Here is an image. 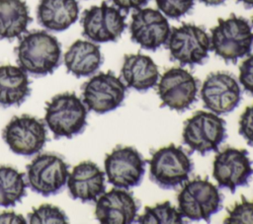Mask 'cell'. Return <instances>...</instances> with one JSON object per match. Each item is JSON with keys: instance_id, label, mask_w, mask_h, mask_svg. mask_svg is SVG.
<instances>
[{"instance_id": "obj_1", "label": "cell", "mask_w": 253, "mask_h": 224, "mask_svg": "<svg viewBox=\"0 0 253 224\" xmlns=\"http://www.w3.org/2000/svg\"><path fill=\"white\" fill-rule=\"evenodd\" d=\"M15 51L19 66L35 76L51 74L60 64V43L44 31H33L21 37Z\"/></svg>"}, {"instance_id": "obj_2", "label": "cell", "mask_w": 253, "mask_h": 224, "mask_svg": "<svg viewBox=\"0 0 253 224\" xmlns=\"http://www.w3.org/2000/svg\"><path fill=\"white\" fill-rule=\"evenodd\" d=\"M211 34V49L226 62L236 63L252 50V28L242 17L232 14L227 19L219 18Z\"/></svg>"}, {"instance_id": "obj_3", "label": "cell", "mask_w": 253, "mask_h": 224, "mask_svg": "<svg viewBox=\"0 0 253 224\" xmlns=\"http://www.w3.org/2000/svg\"><path fill=\"white\" fill-rule=\"evenodd\" d=\"M86 117L87 109L74 93L58 94L46 103L44 120L55 138H72L81 133Z\"/></svg>"}, {"instance_id": "obj_4", "label": "cell", "mask_w": 253, "mask_h": 224, "mask_svg": "<svg viewBox=\"0 0 253 224\" xmlns=\"http://www.w3.org/2000/svg\"><path fill=\"white\" fill-rule=\"evenodd\" d=\"M177 200L182 216L194 221H209L212 214L222 208V195L207 178L187 181Z\"/></svg>"}, {"instance_id": "obj_5", "label": "cell", "mask_w": 253, "mask_h": 224, "mask_svg": "<svg viewBox=\"0 0 253 224\" xmlns=\"http://www.w3.org/2000/svg\"><path fill=\"white\" fill-rule=\"evenodd\" d=\"M149 176L162 188H175L187 182L194 165L182 147L174 144L156 150L150 160Z\"/></svg>"}, {"instance_id": "obj_6", "label": "cell", "mask_w": 253, "mask_h": 224, "mask_svg": "<svg viewBox=\"0 0 253 224\" xmlns=\"http://www.w3.org/2000/svg\"><path fill=\"white\" fill-rule=\"evenodd\" d=\"M182 136L184 143L192 151L202 155L217 151L220 143L227 137L225 120L213 112L198 111L186 119Z\"/></svg>"}, {"instance_id": "obj_7", "label": "cell", "mask_w": 253, "mask_h": 224, "mask_svg": "<svg viewBox=\"0 0 253 224\" xmlns=\"http://www.w3.org/2000/svg\"><path fill=\"white\" fill-rule=\"evenodd\" d=\"M166 47L171 60L183 65L201 64L209 56L211 37L207 32L193 24H183L171 30Z\"/></svg>"}, {"instance_id": "obj_8", "label": "cell", "mask_w": 253, "mask_h": 224, "mask_svg": "<svg viewBox=\"0 0 253 224\" xmlns=\"http://www.w3.org/2000/svg\"><path fill=\"white\" fill-rule=\"evenodd\" d=\"M126 93V86L112 71L99 73L82 86L83 102L88 110L106 113L119 108Z\"/></svg>"}, {"instance_id": "obj_9", "label": "cell", "mask_w": 253, "mask_h": 224, "mask_svg": "<svg viewBox=\"0 0 253 224\" xmlns=\"http://www.w3.org/2000/svg\"><path fill=\"white\" fill-rule=\"evenodd\" d=\"M146 161L133 147H117L105 159L108 182L124 189L140 185L145 173Z\"/></svg>"}, {"instance_id": "obj_10", "label": "cell", "mask_w": 253, "mask_h": 224, "mask_svg": "<svg viewBox=\"0 0 253 224\" xmlns=\"http://www.w3.org/2000/svg\"><path fill=\"white\" fill-rule=\"evenodd\" d=\"M81 24L82 35L95 42L116 41L126 27V16L122 14V11L109 6L106 2L85 10Z\"/></svg>"}, {"instance_id": "obj_11", "label": "cell", "mask_w": 253, "mask_h": 224, "mask_svg": "<svg viewBox=\"0 0 253 224\" xmlns=\"http://www.w3.org/2000/svg\"><path fill=\"white\" fill-rule=\"evenodd\" d=\"M27 175L32 190L49 196L58 193L65 186L68 165L57 155L41 154L27 166Z\"/></svg>"}, {"instance_id": "obj_12", "label": "cell", "mask_w": 253, "mask_h": 224, "mask_svg": "<svg viewBox=\"0 0 253 224\" xmlns=\"http://www.w3.org/2000/svg\"><path fill=\"white\" fill-rule=\"evenodd\" d=\"M2 136L14 153L32 156L43 147L46 141V129L41 119L24 114L13 117L3 129Z\"/></svg>"}, {"instance_id": "obj_13", "label": "cell", "mask_w": 253, "mask_h": 224, "mask_svg": "<svg viewBox=\"0 0 253 224\" xmlns=\"http://www.w3.org/2000/svg\"><path fill=\"white\" fill-rule=\"evenodd\" d=\"M198 80L186 69L174 67L161 76L157 85V94L161 107L183 112L196 101Z\"/></svg>"}, {"instance_id": "obj_14", "label": "cell", "mask_w": 253, "mask_h": 224, "mask_svg": "<svg viewBox=\"0 0 253 224\" xmlns=\"http://www.w3.org/2000/svg\"><path fill=\"white\" fill-rule=\"evenodd\" d=\"M252 175V161L245 149L227 147L214 158L212 176L219 187L228 188L231 193L239 187L248 186Z\"/></svg>"}, {"instance_id": "obj_15", "label": "cell", "mask_w": 253, "mask_h": 224, "mask_svg": "<svg viewBox=\"0 0 253 224\" xmlns=\"http://www.w3.org/2000/svg\"><path fill=\"white\" fill-rule=\"evenodd\" d=\"M201 98L204 107L215 114L232 112L241 101V89L230 73H211L203 83Z\"/></svg>"}, {"instance_id": "obj_16", "label": "cell", "mask_w": 253, "mask_h": 224, "mask_svg": "<svg viewBox=\"0 0 253 224\" xmlns=\"http://www.w3.org/2000/svg\"><path fill=\"white\" fill-rule=\"evenodd\" d=\"M130 38L142 48L156 50L165 44L171 33L166 17L156 9L140 8L131 15Z\"/></svg>"}, {"instance_id": "obj_17", "label": "cell", "mask_w": 253, "mask_h": 224, "mask_svg": "<svg viewBox=\"0 0 253 224\" xmlns=\"http://www.w3.org/2000/svg\"><path fill=\"white\" fill-rule=\"evenodd\" d=\"M138 208V203L129 192L114 187L96 200L95 215L103 224H129L135 220Z\"/></svg>"}, {"instance_id": "obj_18", "label": "cell", "mask_w": 253, "mask_h": 224, "mask_svg": "<svg viewBox=\"0 0 253 224\" xmlns=\"http://www.w3.org/2000/svg\"><path fill=\"white\" fill-rule=\"evenodd\" d=\"M68 176L67 187L73 199H80L82 202L96 201L105 192V174L93 162L78 164Z\"/></svg>"}, {"instance_id": "obj_19", "label": "cell", "mask_w": 253, "mask_h": 224, "mask_svg": "<svg viewBox=\"0 0 253 224\" xmlns=\"http://www.w3.org/2000/svg\"><path fill=\"white\" fill-rule=\"evenodd\" d=\"M125 85L138 92H145L157 84L159 71L148 55L126 54L121 70Z\"/></svg>"}, {"instance_id": "obj_20", "label": "cell", "mask_w": 253, "mask_h": 224, "mask_svg": "<svg viewBox=\"0 0 253 224\" xmlns=\"http://www.w3.org/2000/svg\"><path fill=\"white\" fill-rule=\"evenodd\" d=\"M41 26L48 31L62 32L74 24L79 16L77 0H41L37 11Z\"/></svg>"}, {"instance_id": "obj_21", "label": "cell", "mask_w": 253, "mask_h": 224, "mask_svg": "<svg viewBox=\"0 0 253 224\" xmlns=\"http://www.w3.org/2000/svg\"><path fill=\"white\" fill-rule=\"evenodd\" d=\"M67 72L76 77H87L95 73L103 63L100 46L88 40L77 39L64 53Z\"/></svg>"}, {"instance_id": "obj_22", "label": "cell", "mask_w": 253, "mask_h": 224, "mask_svg": "<svg viewBox=\"0 0 253 224\" xmlns=\"http://www.w3.org/2000/svg\"><path fill=\"white\" fill-rule=\"evenodd\" d=\"M30 81L20 66H0V106H20L30 95Z\"/></svg>"}, {"instance_id": "obj_23", "label": "cell", "mask_w": 253, "mask_h": 224, "mask_svg": "<svg viewBox=\"0 0 253 224\" xmlns=\"http://www.w3.org/2000/svg\"><path fill=\"white\" fill-rule=\"evenodd\" d=\"M32 22L24 0H0V39L20 37Z\"/></svg>"}, {"instance_id": "obj_24", "label": "cell", "mask_w": 253, "mask_h": 224, "mask_svg": "<svg viewBox=\"0 0 253 224\" xmlns=\"http://www.w3.org/2000/svg\"><path fill=\"white\" fill-rule=\"evenodd\" d=\"M25 174L10 166H0V205L14 206L26 195Z\"/></svg>"}, {"instance_id": "obj_25", "label": "cell", "mask_w": 253, "mask_h": 224, "mask_svg": "<svg viewBox=\"0 0 253 224\" xmlns=\"http://www.w3.org/2000/svg\"><path fill=\"white\" fill-rule=\"evenodd\" d=\"M137 223L140 224H181L183 216L179 210L169 201L157 203L154 206H146L144 213L139 215Z\"/></svg>"}, {"instance_id": "obj_26", "label": "cell", "mask_w": 253, "mask_h": 224, "mask_svg": "<svg viewBox=\"0 0 253 224\" xmlns=\"http://www.w3.org/2000/svg\"><path fill=\"white\" fill-rule=\"evenodd\" d=\"M28 219L31 224H62L68 222L66 214L60 208L47 203L34 208L33 211L28 214Z\"/></svg>"}, {"instance_id": "obj_27", "label": "cell", "mask_w": 253, "mask_h": 224, "mask_svg": "<svg viewBox=\"0 0 253 224\" xmlns=\"http://www.w3.org/2000/svg\"><path fill=\"white\" fill-rule=\"evenodd\" d=\"M227 217L223 220L226 224H251L253 223V201H248L241 195V202H236L231 209H227Z\"/></svg>"}, {"instance_id": "obj_28", "label": "cell", "mask_w": 253, "mask_h": 224, "mask_svg": "<svg viewBox=\"0 0 253 224\" xmlns=\"http://www.w3.org/2000/svg\"><path fill=\"white\" fill-rule=\"evenodd\" d=\"M159 11L171 18L178 19L187 14L194 6L195 0H155Z\"/></svg>"}, {"instance_id": "obj_29", "label": "cell", "mask_w": 253, "mask_h": 224, "mask_svg": "<svg viewBox=\"0 0 253 224\" xmlns=\"http://www.w3.org/2000/svg\"><path fill=\"white\" fill-rule=\"evenodd\" d=\"M239 134L253 147V106L247 107L240 115Z\"/></svg>"}, {"instance_id": "obj_30", "label": "cell", "mask_w": 253, "mask_h": 224, "mask_svg": "<svg viewBox=\"0 0 253 224\" xmlns=\"http://www.w3.org/2000/svg\"><path fill=\"white\" fill-rule=\"evenodd\" d=\"M239 82L246 92L253 95V54L239 66Z\"/></svg>"}, {"instance_id": "obj_31", "label": "cell", "mask_w": 253, "mask_h": 224, "mask_svg": "<svg viewBox=\"0 0 253 224\" xmlns=\"http://www.w3.org/2000/svg\"><path fill=\"white\" fill-rule=\"evenodd\" d=\"M121 11L128 13L129 10H137L145 6L149 0H111Z\"/></svg>"}, {"instance_id": "obj_32", "label": "cell", "mask_w": 253, "mask_h": 224, "mask_svg": "<svg viewBox=\"0 0 253 224\" xmlns=\"http://www.w3.org/2000/svg\"><path fill=\"white\" fill-rule=\"evenodd\" d=\"M25 224L26 220L23 215L14 211H3L0 213V224Z\"/></svg>"}, {"instance_id": "obj_33", "label": "cell", "mask_w": 253, "mask_h": 224, "mask_svg": "<svg viewBox=\"0 0 253 224\" xmlns=\"http://www.w3.org/2000/svg\"><path fill=\"white\" fill-rule=\"evenodd\" d=\"M200 1L208 6H217L224 3L226 0H200Z\"/></svg>"}, {"instance_id": "obj_34", "label": "cell", "mask_w": 253, "mask_h": 224, "mask_svg": "<svg viewBox=\"0 0 253 224\" xmlns=\"http://www.w3.org/2000/svg\"><path fill=\"white\" fill-rule=\"evenodd\" d=\"M238 2H242L246 7H253V0H237Z\"/></svg>"}, {"instance_id": "obj_35", "label": "cell", "mask_w": 253, "mask_h": 224, "mask_svg": "<svg viewBox=\"0 0 253 224\" xmlns=\"http://www.w3.org/2000/svg\"><path fill=\"white\" fill-rule=\"evenodd\" d=\"M252 23H253V18H252Z\"/></svg>"}]
</instances>
